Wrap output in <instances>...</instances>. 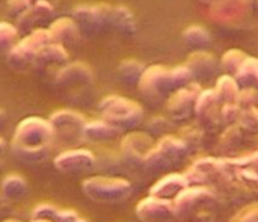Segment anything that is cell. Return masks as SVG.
Here are the masks:
<instances>
[{"mask_svg":"<svg viewBox=\"0 0 258 222\" xmlns=\"http://www.w3.org/2000/svg\"><path fill=\"white\" fill-rule=\"evenodd\" d=\"M2 153H3V141L0 139V156H2Z\"/></svg>","mask_w":258,"mask_h":222,"instance_id":"5","label":"cell"},{"mask_svg":"<svg viewBox=\"0 0 258 222\" xmlns=\"http://www.w3.org/2000/svg\"><path fill=\"white\" fill-rule=\"evenodd\" d=\"M35 222H48V221H35Z\"/></svg>","mask_w":258,"mask_h":222,"instance_id":"6","label":"cell"},{"mask_svg":"<svg viewBox=\"0 0 258 222\" xmlns=\"http://www.w3.org/2000/svg\"><path fill=\"white\" fill-rule=\"evenodd\" d=\"M94 163L95 159L89 151H68L56 159V166L68 173L88 171L94 166Z\"/></svg>","mask_w":258,"mask_h":222,"instance_id":"2","label":"cell"},{"mask_svg":"<svg viewBox=\"0 0 258 222\" xmlns=\"http://www.w3.org/2000/svg\"><path fill=\"white\" fill-rule=\"evenodd\" d=\"M3 194L8 198L18 200L26 195V182L18 176H9L3 182Z\"/></svg>","mask_w":258,"mask_h":222,"instance_id":"3","label":"cell"},{"mask_svg":"<svg viewBox=\"0 0 258 222\" xmlns=\"http://www.w3.org/2000/svg\"><path fill=\"white\" fill-rule=\"evenodd\" d=\"M83 191L95 201H119L128 192V183L115 179L94 177L83 183Z\"/></svg>","mask_w":258,"mask_h":222,"instance_id":"1","label":"cell"},{"mask_svg":"<svg viewBox=\"0 0 258 222\" xmlns=\"http://www.w3.org/2000/svg\"><path fill=\"white\" fill-rule=\"evenodd\" d=\"M85 133L88 135V138H91L92 141H103V139H110L113 138V132L110 127L103 126V124H97V126H89Z\"/></svg>","mask_w":258,"mask_h":222,"instance_id":"4","label":"cell"}]
</instances>
